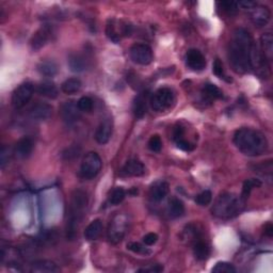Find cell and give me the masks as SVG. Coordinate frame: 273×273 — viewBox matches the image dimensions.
Wrapping results in <instances>:
<instances>
[{
	"label": "cell",
	"instance_id": "cb8c5ba5",
	"mask_svg": "<svg viewBox=\"0 0 273 273\" xmlns=\"http://www.w3.org/2000/svg\"><path fill=\"white\" fill-rule=\"evenodd\" d=\"M134 114L136 119H142L145 116L147 110V94L146 93H141L138 96H136L133 105Z\"/></svg>",
	"mask_w": 273,
	"mask_h": 273
},
{
	"label": "cell",
	"instance_id": "836d02e7",
	"mask_svg": "<svg viewBox=\"0 0 273 273\" xmlns=\"http://www.w3.org/2000/svg\"><path fill=\"white\" fill-rule=\"evenodd\" d=\"M218 5L222 11L228 14V15H234V14L237 12V10H238V4H237V2H233V1L218 2Z\"/></svg>",
	"mask_w": 273,
	"mask_h": 273
},
{
	"label": "cell",
	"instance_id": "60d3db41",
	"mask_svg": "<svg viewBox=\"0 0 273 273\" xmlns=\"http://www.w3.org/2000/svg\"><path fill=\"white\" fill-rule=\"evenodd\" d=\"M176 144H177V147L181 148L183 150H185V152H191V150L195 148V145L191 144L190 142L186 141L185 139H181V140H177L176 141Z\"/></svg>",
	"mask_w": 273,
	"mask_h": 273
},
{
	"label": "cell",
	"instance_id": "4fadbf2b",
	"mask_svg": "<svg viewBox=\"0 0 273 273\" xmlns=\"http://www.w3.org/2000/svg\"><path fill=\"white\" fill-rule=\"evenodd\" d=\"M53 106L47 103L39 102L30 108L28 114L33 121H46L53 116Z\"/></svg>",
	"mask_w": 273,
	"mask_h": 273
},
{
	"label": "cell",
	"instance_id": "8d00e7d4",
	"mask_svg": "<svg viewBox=\"0 0 273 273\" xmlns=\"http://www.w3.org/2000/svg\"><path fill=\"white\" fill-rule=\"evenodd\" d=\"M148 148L152 150V152H160L162 148V141L159 136L154 135L150 136V139L148 141Z\"/></svg>",
	"mask_w": 273,
	"mask_h": 273
},
{
	"label": "cell",
	"instance_id": "f35d334b",
	"mask_svg": "<svg viewBox=\"0 0 273 273\" xmlns=\"http://www.w3.org/2000/svg\"><path fill=\"white\" fill-rule=\"evenodd\" d=\"M10 160V148L6 146H2L1 152H0V164H1V169H4L6 164Z\"/></svg>",
	"mask_w": 273,
	"mask_h": 273
},
{
	"label": "cell",
	"instance_id": "ac0fdd59",
	"mask_svg": "<svg viewBox=\"0 0 273 273\" xmlns=\"http://www.w3.org/2000/svg\"><path fill=\"white\" fill-rule=\"evenodd\" d=\"M145 173V167L140 160H128L122 169V174L125 176H142Z\"/></svg>",
	"mask_w": 273,
	"mask_h": 273
},
{
	"label": "cell",
	"instance_id": "e0dca14e",
	"mask_svg": "<svg viewBox=\"0 0 273 273\" xmlns=\"http://www.w3.org/2000/svg\"><path fill=\"white\" fill-rule=\"evenodd\" d=\"M112 136V121L111 119H105L96 129L95 140L99 144H106L109 142Z\"/></svg>",
	"mask_w": 273,
	"mask_h": 273
},
{
	"label": "cell",
	"instance_id": "7402d4cb",
	"mask_svg": "<svg viewBox=\"0 0 273 273\" xmlns=\"http://www.w3.org/2000/svg\"><path fill=\"white\" fill-rule=\"evenodd\" d=\"M261 52L269 63L273 58V37L271 32H266L261 38Z\"/></svg>",
	"mask_w": 273,
	"mask_h": 273
},
{
	"label": "cell",
	"instance_id": "5b68a950",
	"mask_svg": "<svg viewBox=\"0 0 273 273\" xmlns=\"http://www.w3.org/2000/svg\"><path fill=\"white\" fill-rule=\"evenodd\" d=\"M128 218L125 213H117L111 219L109 226H108L107 237L113 244H118L123 240L124 236L127 232Z\"/></svg>",
	"mask_w": 273,
	"mask_h": 273
},
{
	"label": "cell",
	"instance_id": "d6a6232c",
	"mask_svg": "<svg viewBox=\"0 0 273 273\" xmlns=\"http://www.w3.org/2000/svg\"><path fill=\"white\" fill-rule=\"evenodd\" d=\"M211 271L214 273H235L236 268L231 263L219 262L215 264V266L212 268Z\"/></svg>",
	"mask_w": 273,
	"mask_h": 273
},
{
	"label": "cell",
	"instance_id": "d4e9b609",
	"mask_svg": "<svg viewBox=\"0 0 273 273\" xmlns=\"http://www.w3.org/2000/svg\"><path fill=\"white\" fill-rule=\"evenodd\" d=\"M103 232V222L99 219L92 221L84 229V238L88 241L96 240Z\"/></svg>",
	"mask_w": 273,
	"mask_h": 273
},
{
	"label": "cell",
	"instance_id": "603a6c76",
	"mask_svg": "<svg viewBox=\"0 0 273 273\" xmlns=\"http://www.w3.org/2000/svg\"><path fill=\"white\" fill-rule=\"evenodd\" d=\"M30 271L34 273H56L60 271V268L54 262L44 260L34 262L31 265Z\"/></svg>",
	"mask_w": 273,
	"mask_h": 273
},
{
	"label": "cell",
	"instance_id": "ab89813d",
	"mask_svg": "<svg viewBox=\"0 0 273 273\" xmlns=\"http://www.w3.org/2000/svg\"><path fill=\"white\" fill-rule=\"evenodd\" d=\"M212 71L213 74L219 77V78H225L224 77V69H223V64H222V62L219 60V59H215V61L213 62V66H212Z\"/></svg>",
	"mask_w": 273,
	"mask_h": 273
},
{
	"label": "cell",
	"instance_id": "ee69618b",
	"mask_svg": "<svg viewBox=\"0 0 273 273\" xmlns=\"http://www.w3.org/2000/svg\"><path fill=\"white\" fill-rule=\"evenodd\" d=\"M184 128L181 127V126H177L174 128V132H173V138L175 141L177 140H181V139H184Z\"/></svg>",
	"mask_w": 273,
	"mask_h": 273
},
{
	"label": "cell",
	"instance_id": "1f68e13d",
	"mask_svg": "<svg viewBox=\"0 0 273 273\" xmlns=\"http://www.w3.org/2000/svg\"><path fill=\"white\" fill-rule=\"evenodd\" d=\"M126 198V191L122 188V187H117L116 189H113L109 196V203L111 205L117 206L123 202L124 199Z\"/></svg>",
	"mask_w": 273,
	"mask_h": 273
},
{
	"label": "cell",
	"instance_id": "83f0119b",
	"mask_svg": "<svg viewBox=\"0 0 273 273\" xmlns=\"http://www.w3.org/2000/svg\"><path fill=\"white\" fill-rule=\"evenodd\" d=\"M38 70L39 73L45 77H54L57 75L59 70L58 66L57 63L52 61V60H46V61H42L39 63L38 66Z\"/></svg>",
	"mask_w": 273,
	"mask_h": 273
},
{
	"label": "cell",
	"instance_id": "7a4b0ae2",
	"mask_svg": "<svg viewBox=\"0 0 273 273\" xmlns=\"http://www.w3.org/2000/svg\"><path fill=\"white\" fill-rule=\"evenodd\" d=\"M234 143L240 152L247 156L263 155L268 149V140L260 131L253 128H241L234 136Z\"/></svg>",
	"mask_w": 273,
	"mask_h": 273
},
{
	"label": "cell",
	"instance_id": "44dd1931",
	"mask_svg": "<svg viewBox=\"0 0 273 273\" xmlns=\"http://www.w3.org/2000/svg\"><path fill=\"white\" fill-rule=\"evenodd\" d=\"M35 91H37L38 94L50 99H55L59 95L58 87H57L53 81H48V80L41 82L37 87V89H35Z\"/></svg>",
	"mask_w": 273,
	"mask_h": 273
},
{
	"label": "cell",
	"instance_id": "8fae6325",
	"mask_svg": "<svg viewBox=\"0 0 273 273\" xmlns=\"http://www.w3.org/2000/svg\"><path fill=\"white\" fill-rule=\"evenodd\" d=\"M60 113L64 123L71 125L80 119L81 111L78 108L77 103H75L74 100H68V102H66L62 105Z\"/></svg>",
	"mask_w": 273,
	"mask_h": 273
},
{
	"label": "cell",
	"instance_id": "7bdbcfd3",
	"mask_svg": "<svg viewBox=\"0 0 273 273\" xmlns=\"http://www.w3.org/2000/svg\"><path fill=\"white\" fill-rule=\"evenodd\" d=\"M237 4H238V8L240 6V8L243 9V10L251 11L257 3L254 2V1H241V2H238Z\"/></svg>",
	"mask_w": 273,
	"mask_h": 273
},
{
	"label": "cell",
	"instance_id": "2e32d148",
	"mask_svg": "<svg viewBox=\"0 0 273 273\" xmlns=\"http://www.w3.org/2000/svg\"><path fill=\"white\" fill-rule=\"evenodd\" d=\"M186 62L192 70H203L206 68L204 55L198 49H190L186 55Z\"/></svg>",
	"mask_w": 273,
	"mask_h": 273
},
{
	"label": "cell",
	"instance_id": "f546056e",
	"mask_svg": "<svg viewBox=\"0 0 273 273\" xmlns=\"http://www.w3.org/2000/svg\"><path fill=\"white\" fill-rule=\"evenodd\" d=\"M185 213V205L179 199L173 198L169 203V214L171 218L176 219Z\"/></svg>",
	"mask_w": 273,
	"mask_h": 273
},
{
	"label": "cell",
	"instance_id": "74e56055",
	"mask_svg": "<svg viewBox=\"0 0 273 273\" xmlns=\"http://www.w3.org/2000/svg\"><path fill=\"white\" fill-rule=\"evenodd\" d=\"M127 249L136 254H149L150 251H148L146 248H144L142 244L138 242H131L127 244Z\"/></svg>",
	"mask_w": 273,
	"mask_h": 273
},
{
	"label": "cell",
	"instance_id": "f6af8a7d",
	"mask_svg": "<svg viewBox=\"0 0 273 273\" xmlns=\"http://www.w3.org/2000/svg\"><path fill=\"white\" fill-rule=\"evenodd\" d=\"M161 271H163V267H162V266H159V265H156V266H154V267H152V268H149V269H140V270H138V272H150V273H158V272H161Z\"/></svg>",
	"mask_w": 273,
	"mask_h": 273
},
{
	"label": "cell",
	"instance_id": "9a60e30c",
	"mask_svg": "<svg viewBox=\"0 0 273 273\" xmlns=\"http://www.w3.org/2000/svg\"><path fill=\"white\" fill-rule=\"evenodd\" d=\"M52 35V29L49 26H42L40 29L33 34L30 41V46L33 52H38L41 48L44 47Z\"/></svg>",
	"mask_w": 273,
	"mask_h": 273
},
{
	"label": "cell",
	"instance_id": "b9f144b4",
	"mask_svg": "<svg viewBox=\"0 0 273 273\" xmlns=\"http://www.w3.org/2000/svg\"><path fill=\"white\" fill-rule=\"evenodd\" d=\"M158 240V235L155 233H148L144 237H143V242H144L146 246H154V244Z\"/></svg>",
	"mask_w": 273,
	"mask_h": 273
},
{
	"label": "cell",
	"instance_id": "277c9868",
	"mask_svg": "<svg viewBox=\"0 0 273 273\" xmlns=\"http://www.w3.org/2000/svg\"><path fill=\"white\" fill-rule=\"evenodd\" d=\"M88 202V196L84 191L76 190L73 195H71L67 227L68 238L73 239L75 237L78 226L81 223L85 211H87Z\"/></svg>",
	"mask_w": 273,
	"mask_h": 273
},
{
	"label": "cell",
	"instance_id": "ffe728a7",
	"mask_svg": "<svg viewBox=\"0 0 273 273\" xmlns=\"http://www.w3.org/2000/svg\"><path fill=\"white\" fill-rule=\"evenodd\" d=\"M170 186L166 182H158L152 186L149 190V198L154 202H160L168 196Z\"/></svg>",
	"mask_w": 273,
	"mask_h": 273
},
{
	"label": "cell",
	"instance_id": "e575fe53",
	"mask_svg": "<svg viewBox=\"0 0 273 273\" xmlns=\"http://www.w3.org/2000/svg\"><path fill=\"white\" fill-rule=\"evenodd\" d=\"M77 105H78V108L80 109L81 112H90L93 109V106H94L92 98H90L88 96L81 97L77 102Z\"/></svg>",
	"mask_w": 273,
	"mask_h": 273
},
{
	"label": "cell",
	"instance_id": "30bf717a",
	"mask_svg": "<svg viewBox=\"0 0 273 273\" xmlns=\"http://www.w3.org/2000/svg\"><path fill=\"white\" fill-rule=\"evenodd\" d=\"M132 60L140 66H148L153 62V50L146 44H135L129 50Z\"/></svg>",
	"mask_w": 273,
	"mask_h": 273
},
{
	"label": "cell",
	"instance_id": "5bb4252c",
	"mask_svg": "<svg viewBox=\"0 0 273 273\" xmlns=\"http://www.w3.org/2000/svg\"><path fill=\"white\" fill-rule=\"evenodd\" d=\"M34 143L33 140L30 136H24V138L19 139L15 146L13 149V154L18 159H26V158L29 157L33 152Z\"/></svg>",
	"mask_w": 273,
	"mask_h": 273
},
{
	"label": "cell",
	"instance_id": "4dcf8cb0",
	"mask_svg": "<svg viewBox=\"0 0 273 273\" xmlns=\"http://www.w3.org/2000/svg\"><path fill=\"white\" fill-rule=\"evenodd\" d=\"M262 186V182L260 181V179H256V178H251V179H247L246 182L243 183V187H242V193H241V198L246 201L249 196L251 191H252L254 188H257V187H261Z\"/></svg>",
	"mask_w": 273,
	"mask_h": 273
},
{
	"label": "cell",
	"instance_id": "7c38bea8",
	"mask_svg": "<svg viewBox=\"0 0 273 273\" xmlns=\"http://www.w3.org/2000/svg\"><path fill=\"white\" fill-rule=\"evenodd\" d=\"M250 19L256 27H265L267 25L271 18V12L268 6L256 4L254 8L249 11Z\"/></svg>",
	"mask_w": 273,
	"mask_h": 273
},
{
	"label": "cell",
	"instance_id": "6da1fadb",
	"mask_svg": "<svg viewBox=\"0 0 273 273\" xmlns=\"http://www.w3.org/2000/svg\"><path fill=\"white\" fill-rule=\"evenodd\" d=\"M254 40L246 29L238 28L233 33L228 46L229 66L236 74H246L251 70L250 55Z\"/></svg>",
	"mask_w": 273,
	"mask_h": 273
},
{
	"label": "cell",
	"instance_id": "d6986e66",
	"mask_svg": "<svg viewBox=\"0 0 273 273\" xmlns=\"http://www.w3.org/2000/svg\"><path fill=\"white\" fill-rule=\"evenodd\" d=\"M68 67L74 73H81L88 68V60L81 54H70L68 57Z\"/></svg>",
	"mask_w": 273,
	"mask_h": 273
},
{
	"label": "cell",
	"instance_id": "d590c367",
	"mask_svg": "<svg viewBox=\"0 0 273 273\" xmlns=\"http://www.w3.org/2000/svg\"><path fill=\"white\" fill-rule=\"evenodd\" d=\"M212 195L209 190H205L196 198V202L200 206H207L211 203Z\"/></svg>",
	"mask_w": 273,
	"mask_h": 273
},
{
	"label": "cell",
	"instance_id": "9c48e42d",
	"mask_svg": "<svg viewBox=\"0 0 273 273\" xmlns=\"http://www.w3.org/2000/svg\"><path fill=\"white\" fill-rule=\"evenodd\" d=\"M34 93V85L31 82H25L14 90L12 94V105L15 109H20L30 102Z\"/></svg>",
	"mask_w": 273,
	"mask_h": 273
},
{
	"label": "cell",
	"instance_id": "f1b7e54d",
	"mask_svg": "<svg viewBox=\"0 0 273 273\" xmlns=\"http://www.w3.org/2000/svg\"><path fill=\"white\" fill-rule=\"evenodd\" d=\"M81 81L80 79L78 78H68L64 81L61 85V90L66 93V94H75V93L79 92V90L81 89Z\"/></svg>",
	"mask_w": 273,
	"mask_h": 273
},
{
	"label": "cell",
	"instance_id": "8992f818",
	"mask_svg": "<svg viewBox=\"0 0 273 273\" xmlns=\"http://www.w3.org/2000/svg\"><path fill=\"white\" fill-rule=\"evenodd\" d=\"M150 107L157 112L166 111L175 104L174 92L169 88L158 89L149 98Z\"/></svg>",
	"mask_w": 273,
	"mask_h": 273
},
{
	"label": "cell",
	"instance_id": "52a82bcc",
	"mask_svg": "<svg viewBox=\"0 0 273 273\" xmlns=\"http://www.w3.org/2000/svg\"><path fill=\"white\" fill-rule=\"evenodd\" d=\"M134 28L131 24L119 21L117 19H109L106 26V35L111 42L119 44L122 38L131 37Z\"/></svg>",
	"mask_w": 273,
	"mask_h": 273
},
{
	"label": "cell",
	"instance_id": "3957f363",
	"mask_svg": "<svg viewBox=\"0 0 273 273\" xmlns=\"http://www.w3.org/2000/svg\"><path fill=\"white\" fill-rule=\"evenodd\" d=\"M246 206V201L232 192H224L218 197L212 206V214L223 220L233 219L239 215Z\"/></svg>",
	"mask_w": 273,
	"mask_h": 273
},
{
	"label": "cell",
	"instance_id": "bcb514c9",
	"mask_svg": "<svg viewBox=\"0 0 273 273\" xmlns=\"http://www.w3.org/2000/svg\"><path fill=\"white\" fill-rule=\"evenodd\" d=\"M265 234L267 235L268 237H270V238L272 237V235H273V226H272L271 223L266 224V226H265Z\"/></svg>",
	"mask_w": 273,
	"mask_h": 273
},
{
	"label": "cell",
	"instance_id": "4316f807",
	"mask_svg": "<svg viewBox=\"0 0 273 273\" xmlns=\"http://www.w3.org/2000/svg\"><path fill=\"white\" fill-rule=\"evenodd\" d=\"M193 255L198 261H206L210 255V248L202 240H198L193 246Z\"/></svg>",
	"mask_w": 273,
	"mask_h": 273
},
{
	"label": "cell",
	"instance_id": "484cf974",
	"mask_svg": "<svg viewBox=\"0 0 273 273\" xmlns=\"http://www.w3.org/2000/svg\"><path fill=\"white\" fill-rule=\"evenodd\" d=\"M202 95L205 100L210 103L212 100L220 99L223 97V93H222V91L217 87V85H214L212 83H207L202 89Z\"/></svg>",
	"mask_w": 273,
	"mask_h": 273
},
{
	"label": "cell",
	"instance_id": "ba28073f",
	"mask_svg": "<svg viewBox=\"0 0 273 273\" xmlns=\"http://www.w3.org/2000/svg\"><path fill=\"white\" fill-rule=\"evenodd\" d=\"M102 158L95 152H90L83 158L81 167H80V176L83 179H93L98 175L102 170Z\"/></svg>",
	"mask_w": 273,
	"mask_h": 273
}]
</instances>
